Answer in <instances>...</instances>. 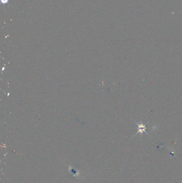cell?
<instances>
[{"mask_svg":"<svg viewBox=\"0 0 182 183\" xmlns=\"http://www.w3.org/2000/svg\"><path fill=\"white\" fill-rule=\"evenodd\" d=\"M135 122L137 125V127H138V132H137L133 136L137 135L138 133H140L141 134V136H142L143 133H145L147 135L149 136V133L146 131V124H144L143 123H137L136 121Z\"/></svg>","mask_w":182,"mask_h":183,"instance_id":"obj_1","label":"cell"}]
</instances>
